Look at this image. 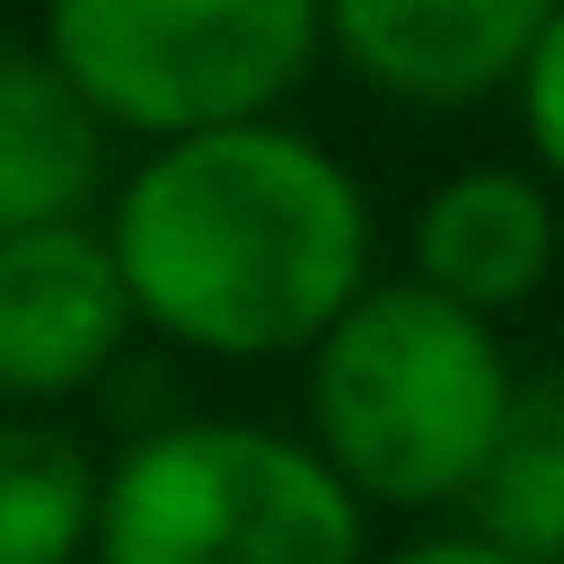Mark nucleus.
<instances>
[{"instance_id":"nucleus-1","label":"nucleus","mask_w":564,"mask_h":564,"mask_svg":"<svg viewBox=\"0 0 564 564\" xmlns=\"http://www.w3.org/2000/svg\"><path fill=\"white\" fill-rule=\"evenodd\" d=\"M106 256L132 326L212 361H273L370 291V194L326 141L256 115L159 141L115 185Z\"/></svg>"},{"instance_id":"nucleus-2","label":"nucleus","mask_w":564,"mask_h":564,"mask_svg":"<svg viewBox=\"0 0 564 564\" xmlns=\"http://www.w3.org/2000/svg\"><path fill=\"white\" fill-rule=\"evenodd\" d=\"M511 388L494 317H467L423 282H370L308 344V449L352 502L441 511L476 485Z\"/></svg>"},{"instance_id":"nucleus-3","label":"nucleus","mask_w":564,"mask_h":564,"mask_svg":"<svg viewBox=\"0 0 564 564\" xmlns=\"http://www.w3.org/2000/svg\"><path fill=\"white\" fill-rule=\"evenodd\" d=\"M97 564H361L344 476L264 423H167L97 476Z\"/></svg>"},{"instance_id":"nucleus-4","label":"nucleus","mask_w":564,"mask_h":564,"mask_svg":"<svg viewBox=\"0 0 564 564\" xmlns=\"http://www.w3.org/2000/svg\"><path fill=\"white\" fill-rule=\"evenodd\" d=\"M44 62L106 132L185 141L273 115L317 62V0H44Z\"/></svg>"},{"instance_id":"nucleus-5","label":"nucleus","mask_w":564,"mask_h":564,"mask_svg":"<svg viewBox=\"0 0 564 564\" xmlns=\"http://www.w3.org/2000/svg\"><path fill=\"white\" fill-rule=\"evenodd\" d=\"M132 344V300L106 256V229L53 220L0 238V397L53 405L115 370Z\"/></svg>"},{"instance_id":"nucleus-6","label":"nucleus","mask_w":564,"mask_h":564,"mask_svg":"<svg viewBox=\"0 0 564 564\" xmlns=\"http://www.w3.org/2000/svg\"><path fill=\"white\" fill-rule=\"evenodd\" d=\"M555 0H317V44L397 106H476L520 79Z\"/></svg>"},{"instance_id":"nucleus-7","label":"nucleus","mask_w":564,"mask_h":564,"mask_svg":"<svg viewBox=\"0 0 564 564\" xmlns=\"http://www.w3.org/2000/svg\"><path fill=\"white\" fill-rule=\"evenodd\" d=\"M555 273V185L529 167H458L414 212V282L467 317L538 300Z\"/></svg>"},{"instance_id":"nucleus-8","label":"nucleus","mask_w":564,"mask_h":564,"mask_svg":"<svg viewBox=\"0 0 564 564\" xmlns=\"http://www.w3.org/2000/svg\"><path fill=\"white\" fill-rule=\"evenodd\" d=\"M106 185V123L44 53H0V238L79 220Z\"/></svg>"},{"instance_id":"nucleus-9","label":"nucleus","mask_w":564,"mask_h":564,"mask_svg":"<svg viewBox=\"0 0 564 564\" xmlns=\"http://www.w3.org/2000/svg\"><path fill=\"white\" fill-rule=\"evenodd\" d=\"M458 502H467V529L494 538L502 555L564 564V370L511 388V414Z\"/></svg>"},{"instance_id":"nucleus-10","label":"nucleus","mask_w":564,"mask_h":564,"mask_svg":"<svg viewBox=\"0 0 564 564\" xmlns=\"http://www.w3.org/2000/svg\"><path fill=\"white\" fill-rule=\"evenodd\" d=\"M97 529V458L53 423H0V564H79Z\"/></svg>"},{"instance_id":"nucleus-11","label":"nucleus","mask_w":564,"mask_h":564,"mask_svg":"<svg viewBox=\"0 0 564 564\" xmlns=\"http://www.w3.org/2000/svg\"><path fill=\"white\" fill-rule=\"evenodd\" d=\"M511 88H520V132H529V150H538V176L564 185V0H555L546 35H538V53L520 62Z\"/></svg>"},{"instance_id":"nucleus-12","label":"nucleus","mask_w":564,"mask_h":564,"mask_svg":"<svg viewBox=\"0 0 564 564\" xmlns=\"http://www.w3.org/2000/svg\"><path fill=\"white\" fill-rule=\"evenodd\" d=\"M379 564H520V555H502V546L476 538V529H441V538H414V546H397V555H379Z\"/></svg>"}]
</instances>
